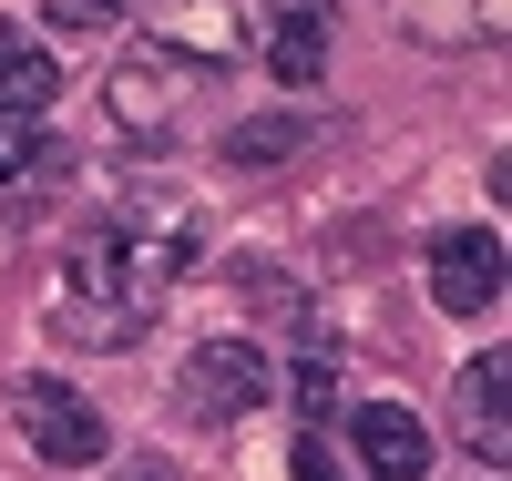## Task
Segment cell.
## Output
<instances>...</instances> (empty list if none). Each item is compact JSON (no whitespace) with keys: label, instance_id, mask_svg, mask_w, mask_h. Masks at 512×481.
Returning <instances> with one entry per match:
<instances>
[{"label":"cell","instance_id":"obj_1","mask_svg":"<svg viewBox=\"0 0 512 481\" xmlns=\"http://www.w3.org/2000/svg\"><path fill=\"white\" fill-rule=\"evenodd\" d=\"M195 236H205V215L185 195H123L103 226H82L72 246V267L52 287V328L72 348H134L164 308V287H175L195 267Z\"/></svg>","mask_w":512,"mask_h":481},{"label":"cell","instance_id":"obj_2","mask_svg":"<svg viewBox=\"0 0 512 481\" xmlns=\"http://www.w3.org/2000/svg\"><path fill=\"white\" fill-rule=\"evenodd\" d=\"M11 410H21L31 451L52 461V471H82V461H103V410L82 400L72 379H52V369H41V379H21V389H11Z\"/></svg>","mask_w":512,"mask_h":481},{"label":"cell","instance_id":"obj_3","mask_svg":"<svg viewBox=\"0 0 512 481\" xmlns=\"http://www.w3.org/2000/svg\"><path fill=\"white\" fill-rule=\"evenodd\" d=\"M175 400H185V420H246L256 400H267V348H246V338H205L195 359H185V379H175Z\"/></svg>","mask_w":512,"mask_h":481},{"label":"cell","instance_id":"obj_4","mask_svg":"<svg viewBox=\"0 0 512 481\" xmlns=\"http://www.w3.org/2000/svg\"><path fill=\"white\" fill-rule=\"evenodd\" d=\"M328 31H338V0H256V62H267L277 82H318L328 72Z\"/></svg>","mask_w":512,"mask_h":481},{"label":"cell","instance_id":"obj_5","mask_svg":"<svg viewBox=\"0 0 512 481\" xmlns=\"http://www.w3.org/2000/svg\"><path fill=\"white\" fill-rule=\"evenodd\" d=\"M431 297H441V318H482L502 297V236L492 226H441L431 236Z\"/></svg>","mask_w":512,"mask_h":481},{"label":"cell","instance_id":"obj_6","mask_svg":"<svg viewBox=\"0 0 512 481\" xmlns=\"http://www.w3.org/2000/svg\"><path fill=\"white\" fill-rule=\"evenodd\" d=\"M349 441H359V471L369 481H420V471H431V430H420L400 400H359Z\"/></svg>","mask_w":512,"mask_h":481},{"label":"cell","instance_id":"obj_7","mask_svg":"<svg viewBox=\"0 0 512 481\" xmlns=\"http://www.w3.org/2000/svg\"><path fill=\"white\" fill-rule=\"evenodd\" d=\"M502 389H512V359H502V348H482V359L461 369V389H451V420H461V441H472L492 471L512 461V410H502Z\"/></svg>","mask_w":512,"mask_h":481},{"label":"cell","instance_id":"obj_8","mask_svg":"<svg viewBox=\"0 0 512 481\" xmlns=\"http://www.w3.org/2000/svg\"><path fill=\"white\" fill-rule=\"evenodd\" d=\"M185 103H195V62H134V72H113V113L144 123V134H164Z\"/></svg>","mask_w":512,"mask_h":481},{"label":"cell","instance_id":"obj_9","mask_svg":"<svg viewBox=\"0 0 512 481\" xmlns=\"http://www.w3.org/2000/svg\"><path fill=\"white\" fill-rule=\"evenodd\" d=\"M226 144H236V164H277L297 134H287V123H246V134H226Z\"/></svg>","mask_w":512,"mask_h":481},{"label":"cell","instance_id":"obj_10","mask_svg":"<svg viewBox=\"0 0 512 481\" xmlns=\"http://www.w3.org/2000/svg\"><path fill=\"white\" fill-rule=\"evenodd\" d=\"M103 11H113V0H52V21H62V31H93Z\"/></svg>","mask_w":512,"mask_h":481},{"label":"cell","instance_id":"obj_11","mask_svg":"<svg viewBox=\"0 0 512 481\" xmlns=\"http://www.w3.org/2000/svg\"><path fill=\"white\" fill-rule=\"evenodd\" d=\"M297 481H349V471H338V461H328L318 441H297Z\"/></svg>","mask_w":512,"mask_h":481},{"label":"cell","instance_id":"obj_12","mask_svg":"<svg viewBox=\"0 0 512 481\" xmlns=\"http://www.w3.org/2000/svg\"><path fill=\"white\" fill-rule=\"evenodd\" d=\"M134 481H164V471H154V461H144V471H134Z\"/></svg>","mask_w":512,"mask_h":481}]
</instances>
